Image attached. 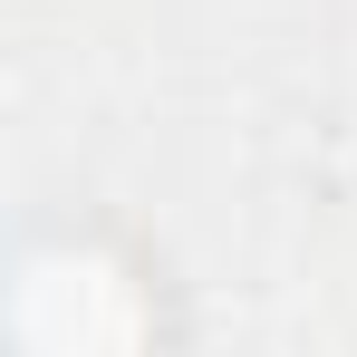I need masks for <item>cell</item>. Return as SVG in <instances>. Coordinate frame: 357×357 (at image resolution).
I'll use <instances>...</instances> for the list:
<instances>
[{"mask_svg":"<svg viewBox=\"0 0 357 357\" xmlns=\"http://www.w3.org/2000/svg\"><path fill=\"white\" fill-rule=\"evenodd\" d=\"M10 328L39 357H107V348L145 338V299L97 251H39L20 271V290H10Z\"/></svg>","mask_w":357,"mask_h":357,"instance_id":"obj_1","label":"cell"}]
</instances>
